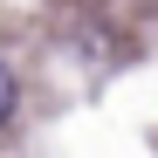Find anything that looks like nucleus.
Wrapping results in <instances>:
<instances>
[{
	"instance_id": "f257e3e1",
	"label": "nucleus",
	"mask_w": 158,
	"mask_h": 158,
	"mask_svg": "<svg viewBox=\"0 0 158 158\" xmlns=\"http://www.w3.org/2000/svg\"><path fill=\"white\" fill-rule=\"evenodd\" d=\"M14 103H21V83H14V69H7V62H0V124H7V117H14Z\"/></svg>"
}]
</instances>
